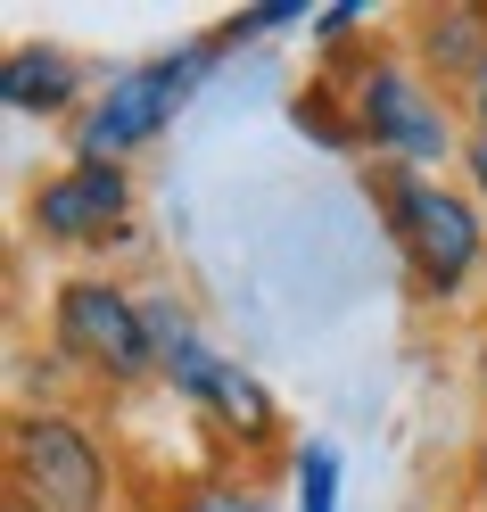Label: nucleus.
<instances>
[{
    "instance_id": "2eb2a0df",
    "label": "nucleus",
    "mask_w": 487,
    "mask_h": 512,
    "mask_svg": "<svg viewBox=\"0 0 487 512\" xmlns=\"http://www.w3.org/2000/svg\"><path fill=\"white\" fill-rule=\"evenodd\" d=\"M454 496H463L471 512H487V422L471 430V446H463V463H454Z\"/></svg>"
},
{
    "instance_id": "dca6fc26",
    "label": "nucleus",
    "mask_w": 487,
    "mask_h": 512,
    "mask_svg": "<svg viewBox=\"0 0 487 512\" xmlns=\"http://www.w3.org/2000/svg\"><path fill=\"white\" fill-rule=\"evenodd\" d=\"M454 182L487 207V133H463V157H454Z\"/></svg>"
},
{
    "instance_id": "f257e3e1",
    "label": "nucleus",
    "mask_w": 487,
    "mask_h": 512,
    "mask_svg": "<svg viewBox=\"0 0 487 512\" xmlns=\"http://www.w3.org/2000/svg\"><path fill=\"white\" fill-rule=\"evenodd\" d=\"M364 199L380 207L397 240L413 306L463 314L487 281V207L446 174H405V166H364Z\"/></svg>"
},
{
    "instance_id": "f03ea898",
    "label": "nucleus",
    "mask_w": 487,
    "mask_h": 512,
    "mask_svg": "<svg viewBox=\"0 0 487 512\" xmlns=\"http://www.w3.org/2000/svg\"><path fill=\"white\" fill-rule=\"evenodd\" d=\"M322 75L347 91L372 166L438 174V166L463 157V116H454V100L405 58L397 34H372V42H355V50H322Z\"/></svg>"
},
{
    "instance_id": "aec40b11",
    "label": "nucleus",
    "mask_w": 487,
    "mask_h": 512,
    "mask_svg": "<svg viewBox=\"0 0 487 512\" xmlns=\"http://www.w3.org/2000/svg\"><path fill=\"white\" fill-rule=\"evenodd\" d=\"M0 512H17V504H0Z\"/></svg>"
},
{
    "instance_id": "f3484780",
    "label": "nucleus",
    "mask_w": 487,
    "mask_h": 512,
    "mask_svg": "<svg viewBox=\"0 0 487 512\" xmlns=\"http://www.w3.org/2000/svg\"><path fill=\"white\" fill-rule=\"evenodd\" d=\"M454 116H463V133H487V58L471 67V83L454 91Z\"/></svg>"
},
{
    "instance_id": "0eeeda50",
    "label": "nucleus",
    "mask_w": 487,
    "mask_h": 512,
    "mask_svg": "<svg viewBox=\"0 0 487 512\" xmlns=\"http://www.w3.org/2000/svg\"><path fill=\"white\" fill-rule=\"evenodd\" d=\"M199 430L232 455L240 471H273V463H298V446H289V413L273 405V389L256 380L240 356H223L215 372V397L199 405Z\"/></svg>"
},
{
    "instance_id": "4468645a",
    "label": "nucleus",
    "mask_w": 487,
    "mask_h": 512,
    "mask_svg": "<svg viewBox=\"0 0 487 512\" xmlns=\"http://www.w3.org/2000/svg\"><path fill=\"white\" fill-rule=\"evenodd\" d=\"M380 25H372V0H331V9H314V42L322 50H355V42H372Z\"/></svg>"
},
{
    "instance_id": "1a4fd4ad",
    "label": "nucleus",
    "mask_w": 487,
    "mask_h": 512,
    "mask_svg": "<svg viewBox=\"0 0 487 512\" xmlns=\"http://www.w3.org/2000/svg\"><path fill=\"white\" fill-rule=\"evenodd\" d=\"M397 42H405L413 67H421V75H430L446 100H454V91L471 83V67L487 58V9H471V0H463V9H421Z\"/></svg>"
},
{
    "instance_id": "9b49d317",
    "label": "nucleus",
    "mask_w": 487,
    "mask_h": 512,
    "mask_svg": "<svg viewBox=\"0 0 487 512\" xmlns=\"http://www.w3.org/2000/svg\"><path fill=\"white\" fill-rule=\"evenodd\" d=\"M289 504L298 512H339V446L331 438L298 446V463H289Z\"/></svg>"
},
{
    "instance_id": "9d476101",
    "label": "nucleus",
    "mask_w": 487,
    "mask_h": 512,
    "mask_svg": "<svg viewBox=\"0 0 487 512\" xmlns=\"http://www.w3.org/2000/svg\"><path fill=\"white\" fill-rule=\"evenodd\" d=\"M289 124L314 141V149H331V157H364V133H355V108H347V91L331 75H314L289 91Z\"/></svg>"
},
{
    "instance_id": "a211bd4d",
    "label": "nucleus",
    "mask_w": 487,
    "mask_h": 512,
    "mask_svg": "<svg viewBox=\"0 0 487 512\" xmlns=\"http://www.w3.org/2000/svg\"><path fill=\"white\" fill-rule=\"evenodd\" d=\"M166 512H248V488L232 496V488H207V496H182V504H166Z\"/></svg>"
},
{
    "instance_id": "f8f14e48",
    "label": "nucleus",
    "mask_w": 487,
    "mask_h": 512,
    "mask_svg": "<svg viewBox=\"0 0 487 512\" xmlns=\"http://www.w3.org/2000/svg\"><path fill=\"white\" fill-rule=\"evenodd\" d=\"M298 17L314 25V9H306V0H248V9H232V17L215 25V34H223V42L240 50V42H265V34H289V25H298Z\"/></svg>"
},
{
    "instance_id": "6e6552de",
    "label": "nucleus",
    "mask_w": 487,
    "mask_h": 512,
    "mask_svg": "<svg viewBox=\"0 0 487 512\" xmlns=\"http://www.w3.org/2000/svg\"><path fill=\"white\" fill-rule=\"evenodd\" d=\"M0 100H9V116H42V124H67L83 116L100 91L83 83V58L58 50V42H17L9 58H0Z\"/></svg>"
},
{
    "instance_id": "6ab92c4d",
    "label": "nucleus",
    "mask_w": 487,
    "mask_h": 512,
    "mask_svg": "<svg viewBox=\"0 0 487 512\" xmlns=\"http://www.w3.org/2000/svg\"><path fill=\"white\" fill-rule=\"evenodd\" d=\"M471 397H479V413H487V323H479V339H471Z\"/></svg>"
},
{
    "instance_id": "20e7f679",
    "label": "nucleus",
    "mask_w": 487,
    "mask_h": 512,
    "mask_svg": "<svg viewBox=\"0 0 487 512\" xmlns=\"http://www.w3.org/2000/svg\"><path fill=\"white\" fill-rule=\"evenodd\" d=\"M42 339H50V364L75 372L91 397H133L157 380V347H149V314L141 290L116 281L100 265L67 273L42 306Z\"/></svg>"
},
{
    "instance_id": "ddd939ff",
    "label": "nucleus",
    "mask_w": 487,
    "mask_h": 512,
    "mask_svg": "<svg viewBox=\"0 0 487 512\" xmlns=\"http://www.w3.org/2000/svg\"><path fill=\"white\" fill-rule=\"evenodd\" d=\"M141 314H149V347H157V364H166V356H182L190 339H207L199 323H190V306H182L174 290H141Z\"/></svg>"
},
{
    "instance_id": "423d86ee",
    "label": "nucleus",
    "mask_w": 487,
    "mask_h": 512,
    "mask_svg": "<svg viewBox=\"0 0 487 512\" xmlns=\"http://www.w3.org/2000/svg\"><path fill=\"white\" fill-rule=\"evenodd\" d=\"M25 232L58 256H116L141 240V190L133 166H100V157H67L25 190Z\"/></svg>"
},
{
    "instance_id": "7ed1b4c3",
    "label": "nucleus",
    "mask_w": 487,
    "mask_h": 512,
    "mask_svg": "<svg viewBox=\"0 0 487 512\" xmlns=\"http://www.w3.org/2000/svg\"><path fill=\"white\" fill-rule=\"evenodd\" d=\"M9 504L17 512H141L133 471L83 405H17L9 413Z\"/></svg>"
},
{
    "instance_id": "412c9836",
    "label": "nucleus",
    "mask_w": 487,
    "mask_h": 512,
    "mask_svg": "<svg viewBox=\"0 0 487 512\" xmlns=\"http://www.w3.org/2000/svg\"><path fill=\"white\" fill-rule=\"evenodd\" d=\"M454 512H471V504H454Z\"/></svg>"
},
{
    "instance_id": "39448f33",
    "label": "nucleus",
    "mask_w": 487,
    "mask_h": 512,
    "mask_svg": "<svg viewBox=\"0 0 487 512\" xmlns=\"http://www.w3.org/2000/svg\"><path fill=\"white\" fill-rule=\"evenodd\" d=\"M223 34H190V42H174V50H157V58H141V67H124L100 100H91L83 116H75V157H100V166H133V157L166 133V124L199 100V83L223 67Z\"/></svg>"
}]
</instances>
